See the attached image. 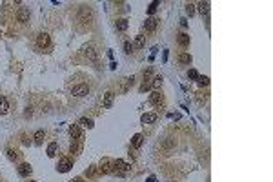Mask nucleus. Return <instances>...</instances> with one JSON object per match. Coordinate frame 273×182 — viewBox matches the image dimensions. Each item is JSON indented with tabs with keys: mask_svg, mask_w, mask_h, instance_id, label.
Returning a JSON list of instances; mask_svg holds the SVG:
<instances>
[{
	"mask_svg": "<svg viewBox=\"0 0 273 182\" xmlns=\"http://www.w3.org/2000/svg\"><path fill=\"white\" fill-rule=\"evenodd\" d=\"M117 29H118V31H126V29H127V20H126V18H118V20H117Z\"/></svg>",
	"mask_w": 273,
	"mask_h": 182,
	"instance_id": "6ab92c4d",
	"label": "nucleus"
},
{
	"mask_svg": "<svg viewBox=\"0 0 273 182\" xmlns=\"http://www.w3.org/2000/svg\"><path fill=\"white\" fill-rule=\"evenodd\" d=\"M124 51H126V53H131V51H133V44H131V42H124Z\"/></svg>",
	"mask_w": 273,
	"mask_h": 182,
	"instance_id": "c85d7f7f",
	"label": "nucleus"
},
{
	"mask_svg": "<svg viewBox=\"0 0 273 182\" xmlns=\"http://www.w3.org/2000/svg\"><path fill=\"white\" fill-rule=\"evenodd\" d=\"M195 7H198V11H200L202 15H208V13H210L211 4H210V2H200V4H198V6H195Z\"/></svg>",
	"mask_w": 273,
	"mask_h": 182,
	"instance_id": "dca6fc26",
	"label": "nucleus"
},
{
	"mask_svg": "<svg viewBox=\"0 0 273 182\" xmlns=\"http://www.w3.org/2000/svg\"><path fill=\"white\" fill-rule=\"evenodd\" d=\"M168 119H171V120H178V119H180V115H178V113H170V115H168Z\"/></svg>",
	"mask_w": 273,
	"mask_h": 182,
	"instance_id": "c756f323",
	"label": "nucleus"
},
{
	"mask_svg": "<svg viewBox=\"0 0 273 182\" xmlns=\"http://www.w3.org/2000/svg\"><path fill=\"white\" fill-rule=\"evenodd\" d=\"M178 44H180L182 47H188V46H190V35L180 33V35H178Z\"/></svg>",
	"mask_w": 273,
	"mask_h": 182,
	"instance_id": "2eb2a0df",
	"label": "nucleus"
},
{
	"mask_svg": "<svg viewBox=\"0 0 273 182\" xmlns=\"http://www.w3.org/2000/svg\"><path fill=\"white\" fill-rule=\"evenodd\" d=\"M57 149H58L57 142H49V146H47V157H55V155H57Z\"/></svg>",
	"mask_w": 273,
	"mask_h": 182,
	"instance_id": "f3484780",
	"label": "nucleus"
},
{
	"mask_svg": "<svg viewBox=\"0 0 273 182\" xmlns=\"http://www.w3.org/2000/svg\"><path fill=\"white\" fill-rule=\"evenodd\" d=\"M157 120V113H153V111H150V113H144V115L140 117V122L144 126L146 124H153V122Z\"/></svg>",
	"mask_w": 273,
	"mask_h": 182,
	"instance_id": "1a4fd4ad",
	"label": "nucleus"
},
{
	"mask_svg": "<svg viewBox=\"0 0 273 182\" xmlns=\"http://www.w3.org/2000/svg\"><path fill=\"white\" fill-rule=\"evenodd\" d=\"M29 182H37V180H29Z\"/></svg>",
	"mask_w": 273,
	"mask_h": 182,
	"instance_id": "72a5a7b5",
	"label": "nucleus"
},
{
	"mask_svg": "<svg viewBox=\"0 0 273 182\" xmlns=\"http://www.w3.org/2000/svg\"><path fill=\"white\" fill-rule=\"evenodd\" d=\"M69 135H71L73 139H80L82 137V131H80V127H78V124H73L69 127Z\"/></svg>",
	"mask_w": 273,
	"mask_h": 182,
	"instance_id": "9b49d317",
	"label": "nucleus"
},
{
	"mask_svg": "<svg viewBox=\"0 0 273 182\" xmlns=\"http://www.w3.org/2000/svg\"><path fill=\"white\" fill-rule=\"evenodd\" d=\"M37 46L40 49H47L49 46H51V37L47 35V33H38L37 37Z\"/></svg>",
	"mask_w": 273,
	"mask_h": 182,
	"instance_id": "f03ea898",
	"label": "nucleus"
},
{
	"mask_svg": "<svg viewBox=\"0 0 273 182\" xmlns=\"http://www.w3.org/2000/svg\"><path fill=\"white\" fill-rule=\"evenodd\" d=\"M113 100H115V93L113 91H106L102 97V107H106V109H109V107L113 106Z\"/></svg>",
	"mask_w": 273,
	"mask_h": 182,
	"instance_id": "20e7f679",
	"label": "nucleus"
},
{
	"mask_svg": "<svg viewBox=\"0 0 273 182\" xmlns=\"http://www.w3.org/2000/svg\"><path fill=\"white\" fill-rule=\"evenodd\" d=\"M87 91H89L87 84H78L71 89V95L73 97H84V95H87Z\"/></svg>",
	"mask_w": 273,
	"mask_h": 182,
	"instance_id": "39448f33",
	"label": "nucleus"
},
{
	"mask_svg": "<svg viewBox=\"0 0 273 182\" xmlns=\"http://www.w3.org/2000/svg\"><path fill=\"white\" fill-rule=\"evenodd\" d=\"M71 168H73V160L67 159V157H62V159L58 160V164H57V169L60 171V173H67Z\"/></svg>",
	"mask_w": 273,
	"mask_h": 182,
	"instance_id": "f257e3e1",
	"label": "nucleus"
},
{
	"mask_svg": "<svg viewBox=\"0 0 273 182\" xmlns=\"http://www.w3.org/2000/svg\"><path fill=\"white\" fill-rule=\"evenodd\" d=\"M146 46V37L144 35H137V38H135V42H133V47H144Z\"/></svg>",
	"mask_w": 273,
	"mask_h": 182,
	"instance_id": "4468645a",
	"label": "nucleus"
},
{
	"mask_svg": "<svg viewBox=\"0 0 273 182\" xmlns=\"http://www.w3.org/2000/svg\"><path fill=\"white\" fill-rule=\"evenodd\" d=\"M80 126L87 127V129H91V127H93V120H91V119H86V117H84V119H80Z\"/></svg>",
	"mask_w": 273,
	"mask_h": 182,
	"instance_id": "5701e85b",
	"label": "nucleus"
},
{
	"mask_svg": "<svg viewBox=\"0 0 273 182\" xmlns=\"http://www.w3.org/2000/svg\"><path fill=\"white\" fill-rule=\"evenodd\" d=\"M31 171H33V168H31V164H27V162H22V164L18 166V175L20 177H29Z\"/></svg>",
	"mask_w": 273,
	"mask_h": 182,
	"instance_id": "6e6552de",
	"label": "nucleus"
},
{
	"mask_svg": "<svg viewBox=\"0 0 273 182\" xmlns=\"http://www.w3.org/2000/svg\"><path fill=\"white\" fill-rule=\"evenodd\" d=\"M17 20L20 22V24L29 22V9H27V7H20V9H18V13H17Z\"/></svg>",
	"mask_w": 273,
	"mask_h": 182,
	"instance_id": "0eeeda50",
	"label": "nucleus"
},
{
	"mask_svg": "<svg viewBox=\"0 0 273 182\" xmlns=\"http://www.w3.org/2000/svg\"><path fill=\"white\" fill-rule=\"evenodd\" d=\"M82 51H84V55H86L89 60H95L97 58V53H95V47L91 46V44H87V46H84L82 47Z\"/></svg>",
	"mask_w": 273,
	"mask_h": 182,
	"instance_id": "9d476101",
	"label": "nucleus"
},
{
	"mask_svg": "<svg viewBox=\"0 0 273 182\" xmlns=\"http://www.w3.org/2000/svg\"><path fill=\"white\" fill-rule=\"evenodd\" d=\"M168 55H170V53H168V49H164V51H162V62H164V64L168 62Z\"/></svg>",
	"mask_w": 273,
	"mask_h": 182,
	"instance_id": "7c9ffc66",
	"label": "nucleus"
},
{
	"mask_svg": "<svg viewBox=\"0 0 273 182\" xmlns=\"http://www.w3.org/2000/svg\"><path fill=\"white\" fill-rule=\"evenodd\" d=\"M44 137H46V133H44L42 129H38L37 133H35V140H37V142H42V139H44Z\"/></svg>",
	"mask_w": 273,
	"mask_h": 182,
	"instance_id": "a878e982",
	"label": "nucleus"
},
{
	"mask_svg": "<svg viewBox=\"0 0 273 182\" xmlns=\"http://www.w3.org/2000/svg\"><path fill=\"white\" fill-rule=\"evenodd\" d=\"M150 100L153 102V104H157V102H160V100H162V95H160L158 91H153V93H151V97H150Z\"/></svg>",
	"mask_w": 273,
	"mask_h": 182,
	"instance_id": "4be33fe9",
	"label": "nucleus"
},
{
	"mask_svg": "<svg viewBox=\"0 0 273 182\" xmlns=\"http://www.w3.org/2000/svg\"><path fill=\"white\" fill-rule=\"evenodd\" d=\"M186 13L190 15V17H193V15H195V4H186Z\"/></svg>",
	"mask_w": 273,
	"mask_h": 182,
	"instance_id": "393cba45",
	"label": "nucleus"
},
{
	"mask_svg": "<svg viewBox=\"0 0 273 182\" xmlns=\"http://www.w3.org/2000/svg\"><path fill=\"white\" fill-rule=\"evenodd\" d=\"M197 80H198V84H200V86H208V84H210V78H208L206 75H198Z\"/></svg>",
	"mask_w": 273,
	"mask_h": 182,
	"instance_id": "b1692460",
	"label": "nucleus"
},
{
	"mask_svg": "<svg viewBox=\"0 0 273 182\" xmlns=\"http://www.w3.org/2000/svg\"><path fill=\"white\" fill-rule=\"evenodd\" d=\"M191 60H193V58H191L190 53H180V55H178V62H180V64H190Z\"/></svg>",
	"mask_w": 273,
	"mask_h": 182,
	"instance_id": "a211bd4d",
	"label": "nucleus"
},
{
	"mask_svg": "<svg viewBox=\"0 0 273 182\" xmlns=\"http://www.w3.org/2000/svg\"><path fill=\"white\" fill-rule=\"evenodd\" d=\"M109 67H111V69H117V62H115V60H111V64H109Z\"/></svg>",
	"mask_w": 273,
	"mask_h": 182,
	"instance_id": "473e14b6",
	"label": "nucleus"
},
{
	"mask_svg": "<svg viewBox=\"0 0 273 182\" xmlns=\"http://www.w3.org/2000/svg\"><path fill=\"white\" fill-rule=\"evenodd\" d=\"M142 142H144V137H142V133H137V135H133V139H131V146H133V147H140V146H142Z\"/></svg>",
	"mask_w": 273,
	"mask_h": 182,
	"instance_id": "f8f14e48",
	"label": "nucleus"
},
{
	"mask_svg": "<svg viewBox=\"0 0 273 182\" xmlns=\"http://www.w3.org/2000/svg\"><path fill=\"white\" fill-rule=\"evenodd\" d=\"M142 26H144V29H146V31H155L157 26H158V18L150 17V18H146V22H144Z\"/></svg>",
	"mask_w": 273,
	"mask_h": 182,
	"instance_id": "423d86ee",
	"label": "nucleus"
},
{
	"mask_svg": "<svg viewBox=\"0 0 273 182\" xmlns=\"http://www.w3.org/2000/svg\"><path fill=\"white\" fill-rule=\"evenodd\" d=\"M146 182H157V179H155V175H150L148 177V180Z\"/></svg>",
	"mask_w": 273,
	"mask_h": 182,
	"instance_id": "2f4dec72",
	"label": "nucleus"
},
{
	"mask_svg": "<svg viewBox=\"0 0 273 182\" xmlns=\"http://www.w3.org/2000/svg\"><path fill=\"white\" fill-rule=\"evenodd\" d=\"M7 111H9L7 98H6V97H0V115H6Z\"/></svg>",
	"mask_w": 273,
	"mask_h": 182,
	"instance_id": "ddd939ff",
	"label": "nucleus"
},
{
	"mask_svg": "<svg viewBox=\"0 0 273 182\" xmlns=\"http://www.w3.org/2000/svg\"><path fill=\"white\" fill-rule=\"evenodd\" d=\"M188 77H190V78H193V80H197V78H198V73H197V69H190V71H188Z\"/></svg>",
	"mask_w": 273,
	"mask_h": 182,
	"instance_id": "cd10ccee",
	"label": "nucleus"
},
{
	"mask_svg": "<svg viewBox=\"0 0 273 182\" xmlns=\"http://www.w3.org/2000/svg\"><path fill=\"white\" fill-rule=\"evenodd\" d=\"M157 7H158V2H151L150 4V9H148V11H150V15H153L157 11Z\"/></svg>",
	"mask_w": 273,
	"mask_h": 182,
	"instance_id": "bb28decb",
	"label": "nucleus"
},
{
	"mask_svg": "<svg viewBox=\"0 0 273 182\" xmlns=\"http://www.w3.org/2000/svg\"><path fill=\"white\" fill-rule=\"evenodd\" d=\"M6 153H7V159H9V160H17L18 157H20V153H18L17 149H11V147H9Z\"/></svg>",
	"mask_w": 273,
	"mask_h": 182,
	"instance_id": "aec40b11",
	"label": "nucleus"
},
{
	"mask_svg": "<svg viewBox=\"0 0 273 182\" xmlns=\"http://www.w3.org/2000/svg\"><path fill=\"white\" fill-rule=\"evenodd\" d=\"M113 168H115V171L118 175H122V173H126V171H129L131 169V164H127V162H124V160H120V159H117L115 162H113Z\"/></svg>",
	"mask_w": 273,
	"mask_h": 182,
	"instance_id": "7ed1b4c3",
	"label": "nucleus"
},
{
	"mask_svg": "<svg viewBox=\"0 0 273 182\" xmlns=\"http://www.w3.org/2000/svg\"><path fill=\"white\" fill-rule=\"evenodd\" d=\"M162 82H164V78H162L160 75H157L155 78H153V82H151V86H153V87H155V89H158V87H160V86H162Z\"/></svg>",
	"mask_w": 273,
	"mask_h": 182,
	"instance_id": "412c9836",
	"label": "nucleus"
}]
</instances>
